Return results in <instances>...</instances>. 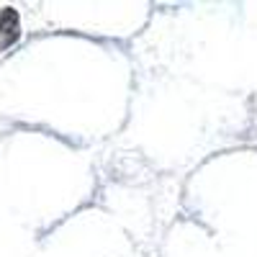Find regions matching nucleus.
<instances>
[{"mask_svg": "<svg viewBox=\"0 0 257 257\" xmlns=\"http://www.w3.org/2000/svg\"><path fill=\"white\" fill-rule=\"evenodd\" d=\"M21 36V21L16 8H3L0 11V52L13 47Z\"/></svg>", "mask_w": 257, "mask_h": 257, "instance_id": "obj_1", "label": "nucleus"}]
</instances>
